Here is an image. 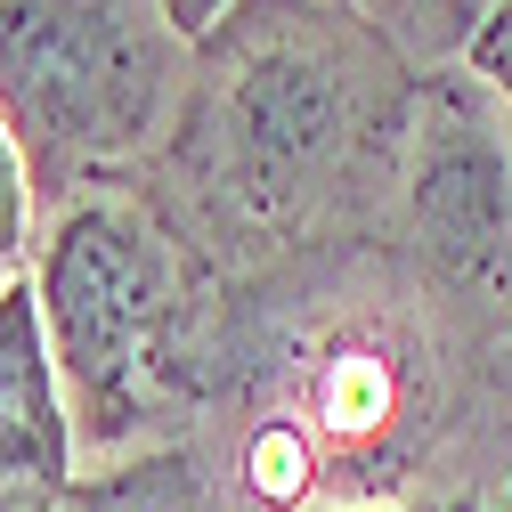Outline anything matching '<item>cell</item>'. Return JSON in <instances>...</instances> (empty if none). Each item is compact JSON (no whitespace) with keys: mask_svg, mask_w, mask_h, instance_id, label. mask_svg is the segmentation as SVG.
<instances>
[{"mask_svg":"<svg viewBox=\"0 0 512 512\" xmlns=\"http://www.w3.org/2000/svg\"><path fill=\"white\" fill-rule=\"evenodd\" d=\"M496 342V334H488ZM480 334L382 236L228 285L196 456L228 512L456 496Z\"/></svg>","mask_w":512,"mask_h":512,"instance_id":"6da1fadb","label":"cell"},{"mask_svg":"<svg viewBox=\"0 0 512 512\" xmlns=\"http://www.w3.org/2000/svg\"><path fill=\"white\" fill-rule=\"evenodd\" d=\"M431 74L326 0H236L196 41L139 196L244 285L391 228Z\"/></svg>","mask_w":512,"mask_h":512,"instance_id":"7a4b0ae2","label":"cell"},{"mask_svg":"<svg viewBox=\"0 0 512 512\" xmlns=\"http://www.w3.org/2000/svg\"><path fill=\"white\" fill-rule=\"evenodd\" d=\"M41 334L90 464L196 439L220 366L228 277L139 187H106L49 212L33 252Z\"/></svg>","mask_w":512,"mask_h":512,"instance_id":"3957f363","label":"cell"},{"mask_svg":"<svg viewBox=\"0 0 512 512\" xmlns=\"http://www.w3.org/2000/svg\"><path fill=\"white\" fill-rule=\"evenodd\" d=\"M196 41L163 0H0V122L41 220L131 187L179 122Z\"/></svg>","mask_w":512,"mask_h":512,"instance_id":"277c9868","label":"cell"},{"mask_svg":"<svg viewBox=\"0 0 512 512\" xmlns=\"http://www.w3.org/2000/svg\"><path fill=\"white\" fill-rule=\"evenodd\" d=\"M382 244L488 342L512 326V114L447 66L423 90Z\"/></svg>","mask_w":512,"mask_h":512,"instance_id":"5b68a950","label":"cell"},{"mask_svg":"<svg viewBox=\"0 0 512 512\" xmlns=\"http://www.w3.org/2000/svg\"><path fill=\"white\" fill-rule=\"evenodd\" d=\"M74 472H82V447H74V415L41 334V293H33V269H17L0 277V488L57 504Z\"/></svg>","mask_w":512,"mask_h":512,"instance_id":"8992f818","label":"cell"},{"mask_svg":"<svg viewBox=\"0 0 512 512\" xmlns=\"http://www.w3.org/2000/svg\"><path fill=\"white\" fill-rule=\"evenodd\" d=\"M57 512H228L196 447H139L114 464H82L57 496Z\"/></svg>","mask_w":512,"mask_h":512,"instance_id":"52a82bcc","label":"cell"},{"mask_svg":"<svg viewBox=\"0 0 512 512\" xmlns=\"http://www.w3.org/2000/svg\"><path fill=\"white\" fill-rule=\"evenodd\" d=\"M456 504L512 512V326L480 342V366H472V431H464Z\"/></svg>","mask_w":512,"mask_h":512,"instance_id":"ba28073f","label":"cell"},{"mask_svg":"<svg viewBox=\"0 0 512 512\" xmlns=\"http://www.w3.org/2000/svg\"><path fill=\"white\" fill-rule=\"evenodd\" d=\"M326 9L374 25L382 41H399L423 74H447V66H464V49L488 17V0H326Z\"/></svg>","mask_w":512,"mask_h":512,"instance_id":"9c48e42d","label":"cell"},{"mask_svg":"<svg viewBox=\"0 0 512 512\" xmlns=\"http://www.w3.org/2000/svg\"><path fill=\"white\" fill-rule=\"evenodd\" d=\"M33 220H41V196H33V171H25V155H17V139H9V122H0V277H17V269H33Z\"/></svg>","mask_w":512,"mask_h":512,"instance_id":"30bf717a","label":"cell"},{"mask_svg":"<svg viewBox=\"0 0 512 512\" xmlns=\"http://www.w3.org/2000/svg\"><path fill=\"white\" fill-rule=\"evenodd\" d=\"M464 74L512 114V0H488V17L472 33V49H464Z\"/></svg>","mask_w":512,"mask_h":512,"instance_id":"8fae6325","label":"cell"},{"mask_svg":"<svg viewBox=\"0 0 512 512\" xmlns=\"http://www.w3.org/2000/svg\"><path fill=\"white\" fill-rule=\"evenodd\" d=\"M163 9H171V25H179L187 41H204V33H212V25L236 9V0H163Z\"/></svg>","mask_w":512,"mask_h":512,"instance_id":"7c38bea8","label":"cell"},{"mask_svg":"<svg viewBox=\"0 0 512 512\" xmlns=\"http://www.w3.org/2000/svg\"><path fill=\"white\" fill-rule=\"evenodd\" d=\"M382 512H480V504H456V496H431V504H382Z\"/></svg>","mask_w":512,"mask_h":512,"instance_id":"4fadbf2b","label":"cell"}]
</instances>
